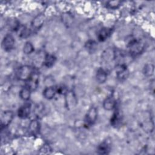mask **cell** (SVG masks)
<instances>
[{
  "label": "cell",
  "instance_id": "obj_1",
  "mask_svg": "<svg viewBox=\"0 0 155 155\" xmlns=\"http://www.w3.org/2000/svg\"><path fill=\"white\" fill-rule=\"evenodd\" d=\"M130 54L133 56H137L140 54L144 49L145 45L143 42L136 39H131L127 45Z\"/></svg>",
  "mask_w": 155,
  "mask_h": 155
},
{
  "label": "cell",
  "instance_id": "obj_2",
  "mask_svg": "<svg viewBox=\"0 0 155 155\" xmlns=\"http://www.w3.org/2000/svg\"><path fill=\"white\" fill-rule=\"evenodd\" d=\"M35 73L33 68L30 65H25L20 67L17 71V78L20 81H27Z\"/></svg>",
  "mask_w": 155,
  "mask_h": 155
},
{
  "label": "cell",
  "instance_id": "obj_3",
  "mask_svg": "<svg viewBox=\"0 0 155 155\" xmlns=\"http://www.w3.org/2000/svg\"><path fill=\"white\" fill-rule=\"evenodd\" d=\"M97 117V110L96 107H91L86 113L84 119V124L87 127L93 125Z\"/></svg>",
  "mask_w": 155,
  "mask_h": 155
},
{
  "label": "cell",
  "instance_id": "obj_4",
  "mask_svg": "<svg viewBox=\"0 0 155 155\" xmlns=\"http://www.w3.org/2000/svg\"><path fill=\"white\" fill-rule=\"evenodd\" d=\"M14 117V114L12 111L6 110L1 113V128L8 126Z\"/></svg>",
  "mask_w": 155,
  "mask_h": 155
},
{
  "label": "cell",
  "instance_id": "obj_5",
  "mask_svg": "<svg viewBox=\"0 0 155 155\" xmlns=\"http://www.w3.org/2000/svg\"><path fill=\"white\" fill-rule=\"evenodd\" d=\"M129 71L127 67L124 64H118L116 67V74L117 78L120 81H124L126 79L128 76Z\"/></svg>",
  "mask_w": 155,
  "mask_h": 155
},
{
  "label": "cell",
  "instance_id": "obj_6",
  "mask_svg": "<svg viewBox=\"0 0 155 155\" xmlns=\"http://www.w3.org/2000/svg\"><path fill=\"white\" fill-rule=\"evenodd\" d=\"M15 42V40L13 36L10 34H7L2 41V47L5 51H9L13 49Z\"/></svg>",
  "mask_w": 155,
  "mask_h": 155
},
{
  "label": "cell",
  "instance_id": "obj_7",
  "mask_svg": "<svg viewBox=\"0 0 155 155\" xmlns=\"http://www.w3.org/2000/svg\"><path fill=\"white\" fill-rule=\"evenodd\" d=\"M31 113V105L29 103H25L18 109V116L21 119L28 117Z\"/></svg>",
  "mask_w": 155,
  "mask_h": 155
},
{
  "label": "cell",
  "instance_id": "obj_8",
  "mask_svg": "<svg viewBox=\"0 0 155 155\" xmlns=\"http://www.w3.org/2000/svg\"><path fill=\"white\" fill-rule=\"evenodd\" d=\"M45 15L44 14H39L36 16L31 21V27L35 30H39L44 24L45 21Z\"/></svg>",
  "mask_w": 155,
  "mask_h": 155
},
{
  "label": "cell",
  "instance_id": "obj_9",
  "mask_svg": "<svg viewBox=\"0 0 155 155\" xmlns=\"http://www.w3.org/2000/svg\"><path fill=\"white\" fill-rule=\"evenodd\" d=\"M39 130H40V124L38 120L37 119L31 120L28 127V134L31 136H35L39 133Z\"/></svg>",
  "mask_w": 155,
  "mask_h": 155
},
{
  "label": "cell",
  "instance_id": "obj_10",
  "mask_svg": "<svg viewBox=\"0 0 155 155\" xmlns=\"http://www.w3.org/2000/svg\"><path fill=\"white\" fill-rule=\"evenodd\" d=\"M112 30L110 28L104 27L101 28L97 35V38L99 41L103 42L105 41L111 34Z\"/></svg>",
  "mask_w": 155,
  "mask_h": 155
},
{
  "label": "cell",
  "instance_id": "obj_11",
  "mask_svg": "<svg viewBox=\"0 0 155 155\" xmlns=\"http://www.w3.org/2000/svg\"><path fill=\"white\" fill-rule=\"evenodd\" d=\"M116 105V101L114 97L108 96L103 102V107L105 110L110 111L113 110Z\"/></svg>",
  "mask_w": 155,
  "mask_h": 155
},
{
  "label": "cell",
  "instance_id": "obj_12",
  "mask_svg": "<svg viewBox=\"0 0 155 155\" xmlns=\"http://www.w3.org/2000/svg\"><path fill=\"white\" fill-rule=\"evenodd\" d=\"M38 85V76L36 73H34L31 77L26 81V86L28 87L31 91L35 90Z\"/></svg>",
  "mask_w": 155,
  "mask_h": 155
},
{
  "label": "cell",
  "instance_id": "obj_13",
  "mask_svg": "<svg viewBox=\"0 0 155 155\" xmlns=\"http://www.w3.org/2000/svg\"><path fill=\"white\" fill-rule=\"evenodd\" d=\"M57 93L56 87L54 86H49L43 90V96L47 99H53Z\"/></svg>",
  "mask_w": 155,
  "mask_h": 155
},
{
  "label": "cell",
  "instance_id": "obj_14",
  "mask_svg": "<svg viewBox=\"0 0 155 155\" xmlns=\"http://www.w3.org/2000/svg\"><path fill=\"white\" fill-rule=\"evenodd\" d=\"M65 102L67 107H74L77 103L76 96L72 91H68L65 94Z\"/></svg>",
  "mask_w": 155,
  "mask_h": 155
},
{
  "label": "cell",
  "instance_id": "obj_15",
  "mask_svg": "<svg viewBox=\"0 0 155 155\" xmlns=\"http://www.w3.org/2000/svg\"><path fill=\"white\" fill-rule=\"evenodd\" d=\"M96 78L97 81L100 83L102 84L104 83L107 79V71L102 68H99L96 72Z\"/></svg>",
  "mask_w": 155,
  "mask_h": 155
},
{
  "label": "cell",
  "instance_id": "obj_16",
  "mask_svg": "<svg viewBox=\"0 0 155 155\" xmlns=\"http://www.w3.org/2000/svg\"><path fill=\"white\" fill-rule=\"evenodd\" d=\"M56 58L54 55L51 54H47L44 57L43 65L47 68L51 67L54 65V64L56 62Z\"/></svg>",
  "mask_w": 155,
  "mask_h": 155
},
{
  "label": "cell",
  "instance_id": "obj_17",
  "mask_svg": "<svg viewBox=\"0 0 155 155\" xmlns=\"http://www.w3.org/2000/svg\"><path fill=\"white\" fill-rule=\"evenodd\" d=\"M110 145L107 142H103L97 147V152L101 154H106L110 151Z\"/></svg>",
  "mask_w": 155,
  "mask_h": 155
},
{
  "label": "cell",
  "instance_id": "obj_18",
  "mask_svg": "<svg viewBox=\"0 0 155 155\" xmlns=\"http://www.w3.org/2000/svg\"><path fill=\"white\" fill-rule=\"evenodd\" d=\"M31 92V90L25 85L19 91V97L24 101H28L30 97Z\"/></svg>",
  "mask_w": 155,
  "mask_h": 155
},
{
  "label": "cell",
  "instance_id": "obj_19",
  "mask_svg": "<svg viewBox=\"0 0 155 155\" xmlns=\"http://www.w3.org/2000/svg\"><path fill=\"white\" fill-rule=\"evenodd\" d=\"M34 50H35L34 47L30 42L28 41V42H25V44L23 47V52L24 54H31V53H33L34 51Z\"/></svg>",
  "mask_w": 155,
  "mask_h": 155
},
{
  "label": "cell",
  "instance_id": "obj_20",
  "mask_svg": "<svg viewBox=\"0 0 155 155\" xmlns=\"http://www.w3.org/2000/svg\"><path fill=\"white\" fill-rule=\"evenodd\" d=\"M154 70V65L153 64H147L143 68V73L147 76H151L153 74Z\"/></svg>",
  "mask_w": 155,
  "mask_h": 155
},
{
  "label": "cell",
  "instance_id": "obj_21",
  "mask_svg": "<svg viewBox=\"0 0 155 155\" xmlns=\"http://www.w3.org/2000/svg\"><path fill=\"white\" fill-rule=\"evenodd\" d=\"M119 113L117 111L114 112L111 118V120H110V122H111V124L113 125V126H116L118 124V123L119 122V120H120V118H119Z\"/></svg>",
  "mask_w": 155,
  "mask_h": 155
},
{
  "label": "cell",
  "instance_id": "obj_22",
  "mask_svg": "<svg viewBox=\"0 0 155 155\" xmlns=\"http://www.w3.org/2000/svg\"><path fill=\"white\" fill-rule=\"evenodd\" d=\"M120 1H108L107 2V7L111 9H116L121 4Z\"/></svg>",
  "mask_w": 155,
  "mask_h": 155
},
{
  "label": "cell",
  "instance_id": "obj_23",
  "mask_svg": "<svg viewBox=\"0 0 155 155\" xmlns=\"http://www.w3.org/2000/svg\"><path fill=\"white\" fill-rule=\"evenodd\" d=\"M96 43L94 41H92V40L88 41L87 42V43L85 44L86 48L89 50L94 49L96 48Z\"/></svg>",
  "mask_w": 155,
  "mask_h": 155
}]
</instances>
